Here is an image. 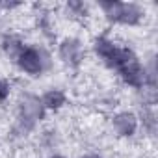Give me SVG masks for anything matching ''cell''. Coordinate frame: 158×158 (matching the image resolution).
<instances>
[{
    "instance_id": "1",
    "label": "cell",
    "mask_w": 158,
    "mask_h": 158,
    "mask_svg": "<svg viewBox=\"0 0 158 158\" xmlns=\"http://www.w3.org/2000/svg\"><path fill=\"white\" fill-rule=\"evenodd\" d=\"M102 17L117 26H139L145 19V8L138 2H121V0H101L97 4Z\"/></svg>"
},
{
    "instance_id": "2",
    "label": "cell",
    "mask_w": 158,
    "mask_h": 158,
    "mask_svg": "<svg viewBox=\"0 0 158 158\" xmlns=\"http://www.w3.org/2000/svg\"><path fill=\"white\" fill-rule=\"evenodd\" d=\"M45 115L47 112L41 104V99L34 93H24L17 106V119H15L13 128L17 134L26 136L45 119Z\"/></svg>"
},
{
    "instance_id": "3",
    "label": "cell",
    "mask_w": 158,
    "mask_h": 158,
    "mask_svg": "<svg viewBox=\"0 0 158 158\" xmlns=\"http://www.w3.org/2000/svg\"><path fill=\"white\" fill-rule=\"evenodd\" d=\"M114 71L119 74V78L132 89H141L145 86V73H143V63L139 60V56L130 48V47H123L119 60L114 67Z\"/></svg>"
},
{
    "instance_id": "4",
    "label": "cell",
    "mask_w": 158,
    "mask_h": 158,
    "mask_svg": "<svg viewBox=\"0 0 158 158\" xmlns=\"http://www.w3.org/2000/svg\"><path fill=\"white\" fill-rule=\"evenodd\" d=\"M15 63L21 73L37 78L50 69V54L41 45H26Z\"/></svg>"
},
{
    "instance_id": "5",
    "label": "cell",
    "mask_w": 158,
    "mask_h": 158,
    "mask_svg": "<svg viewBox=\"0 0 158 158\" xmlns=\"http://www.w3.org/2000/svg\"><path fill=\"white\" fill-rule=\"evenodd\" d=\"M58 58L61 63H65L67 67H80L84 58H86V50H84V43L74 37V35H67L58 43Z\"/></svg>"
},
{
    "instance_id": "6",
    "label": "cell",
    "mask_w": 158,
    "mask_h": 158,
    "mask_svg": "<svg viewBox=\"0 0 158 158\" xmlns=\"http://www.w3.org/2000/svg\"><path fill=\"white\" fill-rule=\"evenodd\" d=\"M121 48H123V45H119L117 41H114L108 35H99L93 41V52H95V56L102 61V65H106L112 71H114V67H115V63L119 60Z\"/></svg>"
},
{
    "instance_id": "7",
    "label": "cell",
    "mask_w": 158,
    "mask_h": 158,
    "mask_svg": "<svg viewBox=\"0 0 158 158\" xmlns=\"http://www.w3.org/2000/svg\"><path fill=\"white\" fill-rule=\"evenodd\" d=\"M112 130L117 138H134L139 130V117L132 110H121L115 112L112 117Z\"/></svg>"
},
{
    "instance_id": "8",
    "label": "cell",
    "mask_w": 158,
    "mask_h": 158,
    "mask_svg": "<svg viewBox=\"0 0 158 158\" xmlns=\"http://www.w3.org/2000/svg\"><path fill=\"white\" fill-rule=\"evenodd\" d=\"M24 47H26L24 39L17 34H4L2 39H0V48H2L4 56L11 61H17V58L21 56Z\"/></svg>"
},
{
    "instance_id": "9",
    "label": "cell",
    "mask_w": 158,
    "mask_h": 158,
    "mask_svg": "<svg viewBox=\"0 0 158 158\" xmlns=\"http://www.w3.org/2000/svg\"><path fill=\"white\" fill-rule=\"evenodd\" d=\"M39 99H41L45 112H60L67 104V93L60 88H48Z\"/></svg>"
},
{
    "instance_id": "10",
    "label": "cell",
    "mask_w": 158,
    "mask_h": 158,
    "mask_svg": "<svg viewBox=\"0 0 158 158\" xmlns=\"http://www.w3.org/2000/svg\"><path fill=\"white\" fill-rule=\"evenodd\" d=\"M138 117H139V127H143V130H147L149 134L156 130V114L152 108H143V112Z\"/></svg>"
},
{
    "instance_id": "11",
    "label": "cell",
    "mask_w": 158,
    "mask_h": 158,
    "mask_svg": "<svg viewBox=\"0 0 158 158\" xmlns=\"http://www.w3.org/2000/svg\"><path fill=\"white\" fill-rule=\"evenodd\" d=\"M65 10L73 17H86L88 11H89V6L86 2H82V0H69L65 4Z\"/></svg>"
},
{
    "instance_id": "12",
    "label": "cell",
    "mask_w": 158,
    "mask_h": 158,
    "mask_svg": "<svg viewBox=\"0 0 158 158\" xmlns=\"http://www.w3.org/2000/svg\"><path fill=\"white\" fill-rule=\"evenodd\" d=\"M11 97V84L6 78H0V102H6Z\"/></svg>"
},
{
    "instance_id": "13",
    "label": "cell",
    "mask_w": 158,
    "mask_h": 158,
    "mask_svg": "<svg viewBox=\"0 0 158 158\" xmlns=\"http://www.w3.org/2000/svg\"><path fill=\"white\" fill-rule=\"evenodd\" d=\"M80 158H102V156L97 154V152H88V154H84V156H80Z\"/></svg>"
},
{
    "instance_id": "14",
    "label": "cell",
    "mask_w": 158,
    "mask_h": 158,
    "mask_svg": "<svg viewBox=\"0 0 158 158\" xmlns=\"http://www.w3.org/2000/svg\"><path fill=\"white\" fill-rule=\"evenodd\" d=\"M47 158H67V156H63V154H52V156H47Z\"/></svg>"
}]
</instances>
